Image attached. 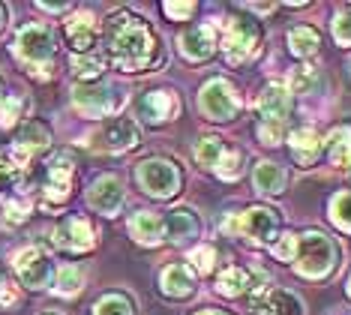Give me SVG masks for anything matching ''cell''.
<instances>
[{
  "label": "cell",
  "mask_w": 351,
  "mask_h": 315,
  "mask_svg": "<svg viewBox=\"0 0 351 315\" xmlns=\"http://www.w3.org/2000/svg\"><path fill=\"white\" fill-rule=\"evenodd\" d=\"M15 54H19V60L27 63L34 72L45 69L49 60L54 58L51 30L43 27V24H27V27H21L19 36H15Z\"/></svg>",
  "instance_id": "cell-3"
},
{
  "label": "cell",
  "mask_w": 351,
  "mask_h": 315,
  "mask_svg": "<svg viewBox=\"0 0 351 315\" xmlns=\"http://www.w3.org/2000/svg\"><path fill=\"white\" fill-rule=\"evenodd\" d=\"M39 10H49V12H63L66 6L63 3H39Z\"/></svg>",
  "instance_id": "cell-44"
},
{
  "label": "cell",
  "mask_w": 351,
  "mask_h": 315,
  "mask_svg": "<svg viewBox=\"0 0 351 315\" xmlns=\"http://www.w3.org/2000/svg\"><path fill=\"white\" fill-rule=\"evenodd\" d=\"M73 102L78 111H84L87 117H102L111 108H117V96L111 84H75L73 87Z\"/></svg>",
  "instance_id": "cell-8"
},
{
  "label": "cell",
  "mask_w": 351,
  "mask_h": 315,
  "mask_svg": "<svg viewBox=\"0 0 351 315\" xmlns=\"http://www.w3.org/2000/svg\"><path fill=\"white\" fill-rule=\"evenodd\" d=\"M198 315H222V312H198Z\"/></svg>",
  "instance_id": "cell-45"
},
{
  "label": "cell",
  "mask_w": 351,
  "mask_h": 315,
  "mask_svg": "<svg viewBox=\"0 0 351 315\" xmlns=\"http://www.w3.org/2000/svg\"><path fill=\"white\" fill-rule=\"evenodd\" d=\"M327 153L337 165H348L351 163V129H337L327 139Z\"/></svg>",
  "instance_id": "cell-27"
},
{
  "label": "cell",
  "mask_w": 351,
  "mask_h": 315,
  "mask_svg": "<svg viewBox=\"0 0 351 315\" xmlns=\"http://www.w3.org/2000/svg\"><path fill=\"white\" fill-rule=\"evenodd\" d=\"M135 174H138L141 189L154 198H171L180 187V174L169 159H145Z\"/></svg>",
  "instance_id": "cell-6"
},
{
  "label": "cell",
  "mask_w": 351,
  "mask_h": 315,
  "mask_svg": "<svg viewBox=\"0 0 351 315\" xmlns=\"http://www.w3.org/2000/svg\"><path fill=\"white\" fill-rule=\"evenodd\" d=\"M0 93H3V91H0ZM0 100H3V96H0Z\"/></svg>",
  "instance_id": "cell-48"
},
{
  "label": "cell",
  "mask_w": 351,
  "mask_h": 315,
  "mask_svg": "<svg viewBox=\"0 0 351 315\" xmlns=\"http://www.w3.org/2000/svg\"><path fill=\"white\" fill-rule=\"evenodd\" d=\"M333 36H337L339 45H351V10L339 12L333 19Z\"/></svg>",
  "instance_id": "cell-38"
},
{
  "label": "cell",
  "mask_w": 351,
  "mask_h": 315,
  "mask_svg": "<svg viewBox=\"0 0 351 315\" xmlns=\"http://www.w3.org/2000/svg\"><path fill=\"white\" fill-rule=\"evenodd\" d=\"M162 229H165V234H169L174 244H189L193 237H198V220H195L193 210H186V207L171 210V213L165 216Z\"/></svg>",
  "instance_id": "cell-19"
},
{
  "label": "cell",
  "mask_w": 351,
  "mask_h": 315,
  "mask_svg": "<svg viewBox=\"0 0 351 315\" xmlns=\"http://www.w3.org/2000/svg\"><path fill=\"white\" fill-rule=\"evenodd\" d=\"M318 84V72L313 67H298L291 72V87L294 93H313Z\"/></svg>",
  "instance_id": "cell-34"
},
{
  "label": "cell",
  "mask_w": 351,
  "mask_h": 315,
  "mask_svg": "<svg viewBox=\"0 0 351 315\" xmlns=\"http://www.w3.org/2000/svg\"><path fill=\"white\" fill-rule=\"evenodd\" d=\"M130 234L138 240V244L156 246L159 240L165 237V229H162V220H159V216H154L150 210H138V213L130 220Z\"/></svg>",
  "instance_id": "cell-20"
},
{
  "label": "cell",
  "mask_w": 351,
  "mask_h": 315,
  "mask_svg": "<svg viewBox=\"0 0 351 315\" xmlns=\"http://www.w3.org/2000/svg\"><path fill=\"white\" fill-rule=\"evenodd\" d=\"M19 303V294H15V285L10 279H0V306H15Z\"/></svg>",
  "instance_id": "cell-43"
},
{
  "label": "cell",
  "mask_w": 351,
  "mask_h": 315,
  "mask_svg": "<svg viewBox=\"0 0 351 315\" xmlns=\"http://www.w3.org/2000/svg\"><path fill=\"white\" fill-rule=\"evenodd\" d=\"M82 285H84V273L78 270V268H73V264H69V268H60L58 270V277H54V292L58 294H78L82 292Z\"/></svg>",
  "instance_id": "cell-28"
},
{
  "label": "cell",
  "mask_w": 351,
  "mask_h": 315,
  "mask_svg": "<svg viewBox=\"0 0 351 315\" xmlns=\"http://www.w3.org/2000/svg\"><path fill=\"white\" fill-rule=\"evenodd\" d=\"M348 294H351V279H348Z\"/></svg>",
  "instance_id": "cell-47"
},
{
  "label": "cell",
  "mask_w": 351,
  "mask_h": 315,
  "mask_svg": "<svg viewBox=\"0 0 351 315\" xmlns=\"http://www.w3.org/2000/svg\"><path fill=\"white\" fill-rule=\"evenodd\" d=\"M51 144V132L45 129L43 124H27L25 129H21V135H19V141H15V148H21L27 153V156H34L36 150H45Z\"/></svg>",
  "instance_id": "cell-24"
},
{
  "label": "cell",
  "mask_w": 351,
  "mask_h": 315,
  "mask_svg": "<svg viewBox=\"0 0 351 315\" xmlns=\"http://www.w3.org/2000/svg\"><path fill=\"white\" fill-rule=\"evenodd\" d=\"M252 315H303V303L285 288H265L252 297Z\"/></svg>",
  "instance_id": "cell-10"
},
{
  "label": "cell",
  "mask_w": 351,
  "mask_h": 315,
  "mask_svg": "<svg viewBox=\"0 0 351 315\" xmlns=\"http://www.w3.org/2000/svg\"><path fill=\"white\" fill-rule=\"evenodd\" d=\"M241 163H243L241 153H237V150H226L213 172H217L222 180H237V177H241Z\"/></svg>",
  "instance_id": "cell-33"
},
{
  "label": "cell",
  "mask_w": 351,
  "mask_h": 315,
  "mask_svg": "<svg viewBox=\"0 0 351 315\" xmlns=\"http://www.w3.org/2000/svg\"><path fill=\"white\" fill-rule=\"evenodd\" d=\"M222 153H226V148H222V141L217 139V135H207V139L198 141L195 148V159L207 168H217V163L222 159Z\"/></svg>",
  "instance_id": "cell-29"
},
{
  "label": "cell",
  "mask_w": 351,
  "mask_h": 315,
  "mask_svg": "<svg viewBox=\"0 0 351 315\" xmlns=\"http://www.w3.org/2000/svg\"><path fill=\"white\" fill-rule=\"evenodd\" d=\"M174 111H178V96L171 91H147L138 102V115L147 124H165L174 117Z\"/></svg>",
  "instance_id": "cell-14"
},
{
  "label": "cell",
  "mask_w": 351,
  "mask_h": 315,
  "mask_svg": "<svg viewBox=\"0 0 351 315\" xmlns=\"http://www.w3.org/2000/svg\"><path fill=\"white\" fill-rule=\"evenodd\" d=\"M19 172L21 168L12 163L10 156H0V189H10L15 180H19Z\"/></svg>",
  "instance_id": "cell-40"
},
{
  "label": "cell",
  "mask_w": 351,
  "mask_h": 315,
  "mask_svg": "<svg viewBox=\"0 0 351 315\" xmlns=\"http://www.w3.org/2000/svg\"><path fill=\"white\" fill-rule=\"evenodd\" d=\"M66 43L73 45L78 54H90L93 43H97V27H93L90 12H78L66 21Z\"/></svg>",
  "instance_id": "cell-18"
},
{
  "label": "cell",
  "mask_w": 351,
  "mask_h": 315,
  "mask_svg": "<svg viewBox=\"0 0 351 315\" xmlns=\"http://www.w3.org/2000/svg\"><path fill=\"white\" fill-rule=\"evenodd\" d=\"M289 45H291V51L298 54V58H309V54L318 51L322 39H318L315 27H306V24H303V27H294L289 34Z\"/></svg>",
  "instance_id": "cell-26"
},
{
  "label": "cell",
  "mask_w": 351,
  "mask_h": 315,
  "mask_svg": "<svg viewBox=\"0 0 351 315\" xmlns=\"http://www.w3.org/2000/svg\"><path fill=\"white\" fill-rule=\"evenodd\" d=\"M330 220L342 231H351V192H337L330 201Z\"/></svg>",
  "instance_id": "cell-30"
},
{
  "label": "cell",
  "mask_w": 351,
  "mask_h": 315,
  "mask_svg": "<svg viewBox=\"0 0 351 315\" xmlns=\"http://www.w3.org/2000/svg\"><path fill=\"white\" fill-rule=\"evenodd\" d=\"M0 24H3V10H0Z\"/></svg>",
  "instance_id": "cell-46"
},
{
  "label": "cell",
  "mask_w": 351,
  "mask_h": 315,
  "mask_svg": "<svg viewBox=\"0 0 351 315\" xmlns=\"http://www.w3.org/2000/svg\"><path fill=\"white\" fill-rule=\"evenodd\" d=\"M123 198H126L123 183H121V177H114V174L97 177L90 192H87V205L97 210V213H102V216H114L117 210L123 207Z\"/></svg>",
  "instance_id": "cell-9"
},
{
  "label": "cell",
  "mask_w": 351,
  "mask_h": 315,
  "mask_svg": "<svg viewBox=\"0 0 351 315\" xmlns=\"http://www.w3.org/2000/svg\"><path fill=\"white\" fill-rule=\"evenodd\" d=\"M261 43V30L252 19H243V15H231L226 21V58L228 63H243L246 58H252L258 51Z\"/></svg>",
  "instance_id": "cell-5"
},
{
  "label": "cell",
  "mask_w": 351,
  "mask_h": 315,
  "mask_svg": "<svg viewBox=\"0 0 351 315\" xmlns=\"http://www.w3.org/2000/svg\"><path fill=\"white\" fill-rule=\"evenodd\" d=\"M102 67H106V63H102V58H97V54H75L73 58V72L78 78H87V82H90V78H99L102 75Z\"/></svg>",
  "instance_id": "cell-31"
},
{
  "label": "cell",
  "mask_w": 351,
  "mask_h": 315,
  "mask_svg": "<svg viewBox=\"0 0 351 315\" xmlns=\"http://www.w3.org/2000/svg\"><path fill=\"white\" fill-rule=\"evenodd\" d=\"M54 244L60 249H69V253H84V249L93 246V229L90 222L82 220V216H69L63 220L58 229H54Z\"/></svg>",
  "instance_id": "cell-11"
},
{
  "label": "cell",
  "mask_w": 351,
  "mask_h": 315,
  "mask_svg": "<svg viewBox=\"0 0 351 315\" xmlns=\"http://www.w3.org/2000/svg\"><path fill=\"white\" fill-rule=\"evenodd\" d=\"M337 244L318 231H309L298 237V255H294V270L306 279H322L337 268Z\"/></svg>",
  "instance_id": "cell-2"
},
{
  "label": "cell",
  "mask_w": 351,
  "mask_h": 315,
  "mask_svg": "<svg viewBox=\"0 0 351 315\" xmlns=\"http://www.w3.org/2000/svg\"><path fill=\"white\" fill-rule=\"evenodd\" d=\"M99 141H102V148L111 153L130 150L138 144V126H135V120H130V117H117L99 132Z\"/></svg>",
  "instance_id": "cell-15"
},
{
  "label": "cell",
  "mask_w": 351,
  "mask_h": 315,
  "mask_svg": "<svg viewBox=\"0 0 351 315\" xmlns=\"http://www.w3.org/2000/svg\"><path fill=\"white\" fill-rule=\"evenodd\" d=\"M162 292L169 297H189L195 292V273L186 264H169L162 270Z\"/></svg>",
  "instance_id": "cell-21"
},
{
  "label": "cell",
  "mask_w": 351,
  "mask_h": 315,
  "mask_svg": "<svg viewBox=\"0 0 351 315\" xmlns=\"http://www.w3.org/2000/svg\"><path fill=\"white\" fill-rule=\"evenodd\" d=\"M165 10V15H169V19H174V21H183V19H189V15L195 12V3H174V0H169V3L162 6Z\"/></svg>",
  "instance_id": "cell-41"
},
{
  "label": "cell",
  "mask_w": 351,
  "mask_h": 315,
  "mask_svg": "<svg viewBox=\"0 0 351 315\" xmlns=\"http://www.w3.org/2000/svg\"><path fill=\"white\" fill-rule=\"evenodd\" d=\"M241 231L255 244H270L279 231V220L270 207H250L241 220Z\"/></svg>",
  "instance_id": "cell-12"
},
{
  "label": "cell",
  "mask_w": 351,
  "mask_h": 315,
  "mask_svg": "<svg viewBox=\"0 0 351 315\" xmlns=\"http://www.w3.org/2000/svg\"><path fill=\"white\" fill-rule=\"evenodd\" d=\"M258 139L265 144H279V139H282V124H261Z\"/></svg>",
  "instance_id": "cell-42"
},
{
  "label": "cell",
  "mask_w": 351,
  "mask_h": 315,
  "mask_svg": "<svg viewBox=\"0 0 351 315\" xmlns=\"http://www.w3.org/2000/svg\"><path fill=\"white\" fill-rule=\"evenodd\" d=\"M3 210H6V220H10V222H25L27 213H30V201H25V198H6Z\"/></svg>",
  "instance_id": "cell-36"
},
{
  "label": "cell",
  "mask_w": 351,
  "mask_h": 315,
  "mask_svg": "<svg viewBox=\"0 0 351 315\" xmlns=\"http://www.w3.org/2000/svg\"><path fill=\"white\" fill-rule=\"evenodd\" d=\"M15 273H19V279L25 282L27 288H49L54 279V264L43 249L30 246L15 255Z\"/></svg>",
  "instance_id": "cell-7"
},
{
  "label": "cell",
  "mask_w": 351,
  "mask_h": 315,
  "mask_svg": "<svg viewBox=\"0 0 351 315\" xmlns=\"http://www.w3.org/2000/svg\"><path fill=\"white\" fill-rule=\"evenodd\" d=\"M198 108H202V115L222 124V120L237 117V111H241V93L226 78H210L202 87V93H198Z\"/></svg>",
  "instance_id": "cell-4"
},
{
  "label": "cell",
  "mask_w": 351,
  "mask_h": 315,
  "mask_svg": "<svg viewBox=\"0 0 351 315\" xmlns=\"http://www.w3.org/2000/svg\"><path fill=\"white\" fill-rule=\"evenodd\" d=\"M348 67H351V63H348Z\"/></svg>",
  "instance_id": "cell-49"
},
{
  "label": "cell",
  "mask_w": 351,
  "mask_h": 315,
  "mask_svg": "<svg viewBox=\"0 0 351 315\" xmlns=\"http://www.w3.org/2000/svg\"><path fill=\"white\" fill-rule=\"evenodd\" d=\"M19 115H21V100H15V96L0 100V126H12Z\"/></svg>",
  "instance_id": "cell-37"
},
{
  "label": "cell",
  "mask_w": 351,
  "mask_h": 315,
  "mask_svg": "<svg viewBox=\"0 0 351 315\" xmlns=\"http://www.w3.org/2000/svg\"><path fill=\"white\" fill-rule=\"evenodd\" d=\"M73 189V159L69 156H54L49 163V177H45V198L63 201Z\"/></svg>",
  "instance_id": "cell-17"
},
{
  "label": "cell",
  "mask_w": 351,
  "mask_h": 315,
  "mask_svg": "<svg viewBox=\"0 0 351 315\" xmlns=\"http://www.w3.org/2000/svg\"><path fill=\"white\" fill-rule=\"evenodd\" d=\"M255 108L265 117V124H285V117L291 111V93L282 84H267L261 91L258 102H255Z\"/></svg>",
  "instance_id": "cell-13"
},
{
  "label": "cell",
  "mask_w": 351,
  "mask_h": 315,
  "mask_svg": "<svg viewBox=\"0 0 351 315\" xmlns=\"http://www.w3.org/2000/svg\"><path fill=\"white\" fill-rule=\"evenodd\" d=\"M252 183H255V189L265 192V196H279V192L285 189V183H289V174L276 163H258L252 172Z\"/></svg>",
  "instance_id": "cell-22"
},
{
  "label": "cell",
  "mask_w": 351,
  "mask_h": 315,
  "mask_svg": "<svg viewBox=\"0 0 351 315\" xmlns=\"http://www.w3.org/2000/svg\"><path fill=\"white\" fill-rule=\"evenodd\" d=\"M178 45H180V54L189 60H207L213 54V48H217V34H213V27H193L186 30V34L178 36Z\"/></svg>",
  "instance_id": "cell-16"
},
{
  "label": "cell",
  "mask_w": 351,
  "mask_h": 315,
  "mask_svg": "<svg viewBox=\"0 0 351 315\" xmlns=\"http://www.w3.org/2000/svg\"><path fill=\"white\" fill-rule=\"evenodd\" d=\"M189 261H193L195 270H202V273L213 270V261H217V249H213V246H198V249H193V253H189Z\"/></svg>",
  "instance_id": "cell-35"
},
{
  "label": "cell",
  "mask_w": 351,
  "mask_h": 315,
  "mask_svg": "<svg viewBox=\"0 0 351 315\" xmlns=\"http://www.w3.org/2000/svg\"><path fill=\"white\" fill-rule=\"evenodd\" d=\"M93 315H132V301L123 294H106L93 306Z\"/></svg>",
  "instance_id": "cell-32"
},
{
  "label": "cell",
  "mask_w": 351,
  "mask_h": 315,
  "mask_svg": "<svg viewBox=\"0 0 351 315\" xmlns=\"http://www.w3.org/2000/svg\"><path fill=\"white\" fill-rule=\"evenodd\" d=\"M274 255L279 261H294V255H298V237L294 234H282L279 244H274Z\"/></svg>",
  "instance_id": "cell-39"
},
{
  "label": "cell",
  "mask_w": 351,
  "mask_h": 315,
  "mask_svg": "<svg viewBox=\"0 0 351 315\" xmlns=\"http://www.w3.org/2000/svg\"><path fill=\"white\" fill-rule=\"evenodd\" d=\"M106 43L114 67L126 72L150 69L159 58V43L154 30L138 15H130V12H117L106 21Z\"/></svg>",
  "instance_id": "cell-1"
},
{
  "label": "cell",
  "mask_w": 351,
  "mask_h": 315,
  "mask_svg": "<svg viewBox=\"0 0 351 315\" xmlns=\"http://www.w3.org/2000/svg\"><path fill=\"white\" fill-rule=\"evenodd\" d=\"M289 144H291V153L294 159H298L300 165H313L318 150H322V141H318V135L313 129H294L289 135Z\"/></svg>",
  "instance_id": "cell-23"
},
{
  "label": "cell",
  "mask_w": 351,
  "mask_h": 315,
  "mask_svg": "<svg viewBox=\"0 0 351 315\" xmlns=\"http://www.w3.org/2000/svg\"><path fill=\"white\" fill-rule=\"evenodd\" d=\"M250 285H252V277L246 270H241V268L222 270L219 273V282H217L219 294H226V297H241L243 292H250Z\"/></svg>",
  "instance_id": "cell-25"
}]
</instances>
